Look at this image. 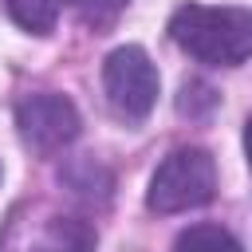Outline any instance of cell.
Listing matches in <instances>:
<instances>
[{
  "mask_svg": "<svg viewBox=\"0 0 252 252\" xmlns=\"http://www.w3.org/2000/svg\"><path fill=\"white\" fill-rule=\"evenodd\" d=\"M67 4H75V0H4L8 16H12L24 32H32V35H47Z\"/></svg>",
  "mask_w": 252,
  "mask_h": 252,
  "instance_id": "obj_5",
  "label": "cell"
},
{
  "mask_svg": "<svg viewBox=\"0 0 252 252\" xmlns=\"http://www.w3.org/2000/svg\"><path fill=\"white\" fill-rule=\"evenodd\" d=\"M32 252H94V232L83 220H51V228L39 236Z\"/></svg>",
  "mask_w": 252,
  "mask_h": 252,
  "instance_id": "obj_6",
  "label": "cell"
},
{
  "mask_svg": "<svg viewBox=\"0 0 252 252\" xmlns=\"http://www.w3.org/2000/svg\"><path fill=\"white\" fill-rule=\"evenodd\" d=\"M130 0H75V8H79V16H83V24L87 28H94V32H106L118 16H122V8H126Z\"/></svg>",
  "mask_w": 252,
  "mask_h": 252,
  "instance_id": "obj_8",
  "label": "cell"
},
{
  "mask_svg": "<svg viewBox=\"0 0 252 252\" xmlns=\"http://www.w3.org/2000/svg\"><path fill=\"white\" fill-rule=\"evenodd\" d=\"M169 39L197 63L236 67L252 55V12L232 4H181L169 20Z\"/></svg>",
  "mask_w": 252,
  "mask_h": 252,
  "instance_id": "obj_1",
  "label": "cell"
},
{
  "mask_svg": "<svg viewBox=\"0 0 252 252\" xmlns=\"http://www.w3.org/2000/svg\"><path fill=\"white\" fill-rule=\"evenodd\" d=\"M102 87H106V102L118 118L142 122L158 102V67L150 63V55L138 43L114 47L102 63Z\"/></svg>",
  "mask_w": 252,
  "mask_h": 252,
  "instance_id": "obj_3",
  "label": "cell"
},
{
  "mask_svg": "<svg viewBox=\"0 0 252 252\" xmlns=\"http://www.w3.org/2000/svg\"><path fill=\"white\" fill-rule=\"evenodd\" d=\"M173 252H244V244L220 224H193L173 240Z\"/></svg>",
  "mask_w": 252,
  "mask_h": 252,
  "instance_id": "obj_7",
  "label": "cell"
},
{
  "mask_svg": "<svg viewBox=\"0 0 252 252\" xmlns=\"http://www.w3.org/2000/svg\"><path fill=\"white\" fill-rule=\"evenodd\" d=\"M244 154H248V169H252V118L244 122Z\"/></svg>",
  "mask_w": 252,
  "mask_h": 252,
  "instance_id": "obj_9",
  "label": "cell"
},
{
  "mask_svg": "<svg viewBox=\"0 0 252 252\" xmlns=\"http://www.w3.org/2000/svg\"><path fill=\"white\" fill-rule=\"evenodd\" d=\"M16 126H20V138L39 150V154H55L63 146H71L79 138V110L67 94H55V91H43V94H28L20 98L16 106Z\"/></svg>",
  "mask_w": 252,
  "mask_h": 252,
  "instance_id": "obj_4",
  "label": "cell"
},
{
  "mask_svg": "<svg viewBox=\"0 0 252 252\" xmlns=\"http://www.w3.org/2000/svg\"><path fill=\"white\" fill-rule=\"evenodd\" d=\"M217 193V165L209 158V150L201 146H181L173 150L158 173L150 177V193L146 205L154 213H185V209H201L209 205Z\"/></svg>",
  "mask_w": 252,
  "mask_h": 252,
  "instance_id": "obj_2",
  "label": "cell"
}]
</instances>
